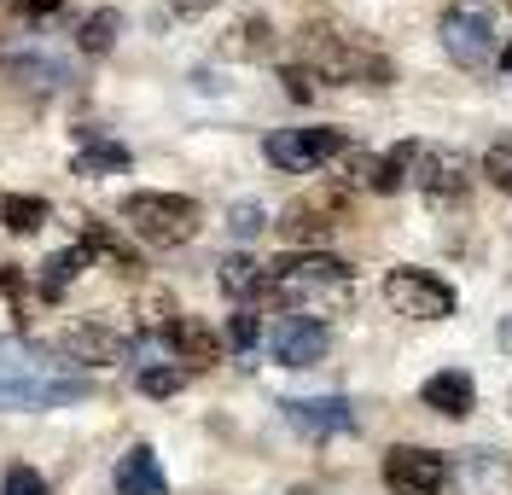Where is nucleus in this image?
Wrapping results in <instances>:
<instances>
[{
	"label": "nucleus",
	"instance_id": "nucleus-25",
	"mask_svg": "<svg viewBox=\"0 0 512 495\" xmlns=\"http://www.w3.org/2000/svg\"><path fill=\"white\" fill-rule=\"evenodd\" d=\"M117 30H123V18L105 6V12H94V18H82L76 47H82V53H111V47H117Z\"/></svg>",
	"mask_w": 512,
	"mask_h": 495
},
{
	"label": "nucleus",
	"instance_id": "nucleus-20",
	"mask_svg": "<svg viewBox=\"0 0 512 495\" xmlns=\"http://www.w3.org/2000/svg\"><path fill=\"white\" fill-rule=\"evenodd\" d=\"M88 263H94V257H88V245H82V239H76L70 251H53L47 263L35 268V297H47V303H59V297L70 292V280H76V274H82Z\"/></svg>",
	"mask_w": 512,
	"mask_h": 495
},
{
	"label": "nucleus",
	"instance_id": "nucleus-14",
	"mask_svg": "<svg viewBox=\"0 0 512 495\" xmlns=\"http://www.w3.org/2000/svg\"><path fill=\"white\" fill-rule=\"evenodd\" d=\"M286 420L303 431V437H315V443L355 426V414H350L344 396H297V402H286Z\"/></svg>",
	"mask_w": 512,
	"mask_h": 495
},
{
	"label": "nucleus",
	"instance_id": "nucleus-17",
	"mask_svg": "<svg viewBox=\"0 0 512 495\" xmlns=\"http://www.w3.org/2000/svg\"><path fill=\"white\" fill-rule=\"evenodd\" d=\"M419 140H402L396 152H384V158H367V152H355V175H361V187H373V193H396L402 181H408V169L419 164Z\"/></svg>",
	"mask_w": 512,
	"mask_h": 495
},
{
	"label": "nucleus",
	"instance_id": "nucleus-15",
	"mask_svg": "<svg viewBox=\"0 0 512 495\" xmlns=\"http://www.w3.org/2000/svg\"><path fill=\"white\" fill-rule=\"evenodd\" d=\"M163 344H169L175 362H192V367L222 362V338L204 327L198 315H169V321H163Z\"/></svg>",
	"mask_w": 512,
	"mask_h": 495
},
{
	"label": "nucleus",
	"instance_id": "nucleus-8",
	"mask_svg": "<svg viewBox=\"0 0 512 495\" xmlns=\"http://www.w3.org/2000/svg\"><path fill=\"white\" fill-rule=\"evenodd\" d=\"M437 35H443V53L460 70L495 65V30H489V18H483V12H472V6H454V12H443Z\"/></svg>",
	"mask_w": 512,
	"mask_h": 495
},
{
	"label": "nucleus",
	"instance_id": "nucleus-26",
	"mask_svg": "<svg viewBox=\"0 0 512 495\" xmlns=\"http://www.w3.org/2000/svg\"><path fill=\"white\" fill-rule=\"evenodd\" d=\"M134 385H140L146 396H175L181 385H187V367H175V362H146Z\"/></svg>",
	"mask_w": 512,
	"mask_h": 495
},
{
	"label": "nucleus",
	"instance_id": "nucleus-9",
	"mask_svg": "<svg viewBox=\"0 0 512 495\" xmlns=\"http://www.w3.org/2000/svg\"><path fill=\"white\" fill-rule=\"evenodd\" d=\"M338 216H344V198L338 193L297 198V204H286V216H280V239L286 245H303V251H320L332 239V228H338Z\"/></svg>",
	"mask_w": 512,
	"mask_h": 495
},
{
	"label": "nucleus",
	"instance_id": "nucleus-4",
	"mask_svg": "<svg viewBox=\"0 0 512 495\" xmlns=\"http://www.w3.org/2000/svg\"><path fill=\"white\" fill-rule=\"evenodd\" d=\"M123 222L146 245H187L192 233H198V204L187 193H128L123 198Z\"/></svg>",
	"mask_w": 512,
	"mask_h": 495
},
{
	"label": "nucleus",
	"instance_id": "nucleus-29",
	"mask_svg": "<svg viewBox=\"0 0 512 495\" xmlns=\"http://www.w3.org/2000/svg\"><path fill=\"white\" fill-rule=\"evenodd\" d=\"M262 228H268L262 204H233V210H227V233H233V239H256Z\"/></svg>",
	"mask_w": 512,
	"mask_h": 495
},
{
	"label": "nucleus",
	"instance_id": "nucleus-33",
	"mask_svg": "<svg viewBox=\"0 0 512 495\" xmlns=\"http://www.w3.org/2000/svg\"><path fill=\"white\" fill-rule=\"evenodd\" d=\"M0 292H6V297H24V274H18V268H0Z\"/></svg>",
	"mask_w": 512,
	"mask_h": 495
},
{
	"label": "nucleus",
	"instance_id": "nucleus-28",
	"mask_svg": "<svg viewBox=\"0 0 512 495\" xmlns=\"http://www.w3.org/2000/svg\"><path fill=\"white\" fill-rule=\"evenodd\" d=\"M483 175H489V187H501V193L512 198V140H501V146L483 152Z\"/></svg>",
	"mask_w": 512,
	"mask_h": 495
},
{
	"label": "nucleus",
	"instance_id": "nucleus-2",
	"mask_svg": "<svg viewBox=\"0 0 512 495\" xmlns=\"http://www.w3.org/2000/svg\"><path fill=\"white\" fill-rule=\"evenodd\" d=\"M262 297L297 303V315H326V309H350L355 297V274L350 263L326 257V251H291L280 263L262 268Z\"/></svg>",
	"mask_w": 512,
	"mask_h": 495
},
{
	"label": "nucleus",
	"instance_id": "nucleus-5",
	"mask_svg": "<svg viewBox=\"0 0 512 495\" xmlns=\"http://www.w3.org/2000/svg\"><path fill=\"white\" fill-rule=\"evenodd\" d=\"M384 297L396 315H414V321H448L454 315V286L425 274V268H390L384 274Z\"/></svg>",
	"mask_w": 512,
	"mask_h": 495
},
{
	"label": "nucleus",
	"instance_id": "nucleus-10",
	"mask_svg": "<svg viewBox=\"0 0 512 495\" xmlns=\"http://www.w3.org/2000/svg\"><path fill=\"white\" fill-rule=\"evenodd\" d=\"M419 193L431 198L437 210H454L472 198V164L460 152H419Z\"/></svg>",
	"mask_w": 512,
	"mask_h": 495
},
{
	"label": "nucleus",
	"instance_id": "nucleus-16",
	"mask_svg": "<svg viewBox=\"0 0 512 495\" xmlns=\"http://www.w3.org/2000/svg\"><path fill=\"white\" fill-rule=\"evenodd\" d=\"M419 402H425V408H437V414H448V420H460V414H472L478 385H472V373H466V367H443V373H431V379L419 385Z\"/></svg>",
	"mask_w": 512,
	"mask_h": 495
},
{
	"label": "nucleus",
	"instance_id": "nucleus-30",
	"mask_svg": "<svg viewBox=\"0 0 512 495\" xmlns=\"http://www.w3.org/2000/svg\"><path fill=\"white\" fill-rule=\"evenodd\" d=\"M256 309H245V303H239V309H233V315H227V344H233V350H239V356H245V350H251L256 344Z\"/></svg>",
	"mask_w": 512,
	"mask_h": 495
},
{
	"label": "nucleus",
	"instance_id": "nucleus-7",
	"mask_svg": "<svg viewBox=\"0 0 512 495\" xmlns=\"http://www.w3.org/2000/svg\"><path fill=\"white\" fill-rule=\"evenodd\" d=\"M384 490L390 495H443L448 490V455L396 443V449L384 455Z\"/></svg>",
	"mask_w": 512,
	"mask_h": 495
},
{
	"label": "nucleus",
	"instance_id": "nucleus-18",
	"mask_svg": "<svg viewBox=\"0 0 512 495\" xmlns=\"http://www.w3.org/2000/svg\"><path fill=\"white\" fill-rule=\"evenodd\" d=\"M0 70L18 82V88H30V94H53L70 82V70L59 59H47V53H0Z\"/></svg>",
	"mask_w": 512,
	"mask_h": 495
},
{
	"label": "nucleus",
	"instance_id": "nucleus-19",
	"mask_svg": "<svg viewBox=\"0 0 512 495\" xmlns=\"http://www.w3.org/2000/svg\"><path fill=\"white\" fill-rule=\"evenodd\" d=\"M117 495H169V478H163L158 455L146 443H134L123 461H117Z\"/></svg>",
	"mask_w": 512,
	"mask_h": 495
},
{
	"label": "nucleus",
	"instance_id": "nucleus-6",
	"mask_svg": "<svg viewBox=\"0 0 512 495\" xmlns=\"http://www.w3.org/2000/svg\"><path fill=\"white\" fill-rule=\"evenodd\" d=\"M344 146H350V140H344L338 129H274L268 140H262L268 164L286 169V175H309V169L332 164Z\"/></svg>",
	"mask_w": 512,
	"mask_h": 495
},
{
	"label": "nucleus",
	"instance_id": "nucleus-35",
	"mask_svg": "<svg viewBox=\"0 0 512 495\" xmlns=\"http://www.w3.org/2000/svg\"><path fill=\"white\" fill-rule=\"evenodd\" d=\"M501 70H512V47H507V53H501Z\"/></svg>",
	"mask_w": 512,
	"mask_h": 495
},
{
	"label": "nucleus",
	"instance_id": "nucleus-21",
	"mask_svg": "<svg viewBox=\"0 0 512 495\" xmlns=\"http://www.w3.org/2000/svg\"><path fill=\"white\" fill-rule=\"evenodd\" d=\"M82 245H88V257H105V263L123 268V274L140 268V251L128 245L123 233H111V222H99V216H82Z\"/></svg>",
	"mask_w": 512,
	"mask_h": 495
},
{
	"label": "nucleus",
	"instance_id": "nucleus-12",
	"mask_svg": "<svg viewBox=\"0 0 512 495\" xmlns=\"http://www.w3.org/2000/svg\"><path fill=\"white\" fill-rule=\"evenodd\" d=\"M448 484H460V495H512V461L495 449H466L448 466Z\"/></svg>",
	"mask_w": 512,
	"mask_h": 495
},
{
	"label": "nucleus",
	"instance_id": "nucleus-1",
	"mask_svg": "<svg viewBox=\"0 0 512 495\" xmlns=\"http://www.w3.org/2000/svg\"><path fill=\"white\" fill-rule=\"evenodd\" d=\"M82 396H88L82 367H70L30 338H0V414H41Z\"/></svg>",
	"mask_w": 512,
	"mask_h": 495
},
{
	"label": "nucleus",
	"instance_id": "nucleus-24",
	"mask_svg": "<svg viewBox=\"0 0 512 495\" xmlns=\"http://www.w3.org/2000/svg\"><path fill=\"white\" fill-rule=\"evenodd\" d=\"M47 216H53V204H47V198H35V193L0 198V222H6L12 233H41V228H47Z\"/></svg>",
	"mask_w": 512,
	"mask_h": 495
},
{
	"label": "nucleus",
	"instance_id": "nucleus-34",
	"mask_svg": "<svg viewBox=\"0 0 512 495\" xmlns=\"http://www.w3.org/2000/svg\"><path fill=\"white\" fill-rule=\"evenodd\" d=\"M12 6H18V12H30V18H47V12L64 6V0H12Z\"/></svg>",
	"mask_w": 512,
	"mask_h": 495
},
{
	"label": "nucleus",
	"instance_id": "nucleus-11",
	"mask_svg": "<svg viewBox=\"0 0 512 495\" xmlns=\"http://www.w3.org/2000/svg\"><path fill=\"white\" fill-rule=\"evenodd\" d=\"M53 356H64L70 367H117L128 356V338L111 327H94V321H82V327H64L53 338Z\"/></svg>",
	"mask_w": 512,
	"mask_h": 495
},
{
	"label": "nucleus",
	"instance_id": "nucleus-3",
	"mask_svg": "<svg viewBox=\"0 0 512 495\" xmlns=\"http://www.w3.org/2000/svg\"><path fill=\"white\" fill-rule=\"evenodd\" d=\"M303 59L320 82H355V88H390L396 82V65L379 47L355 30H338V24H309L303 30Z\"/></svg>",
	"mask_w": 512,
	"mask_h": 495
},
{
	"label": "nucleus",
	"instance_id": "nucleus-31",
	"mask_svg": "<svg viewBox=\"0 0 512 495\" xmlns=\"http://www.w3.org/2000/svg\"><path fill=\"white\" fill-rule=\"evenodd\" d=\"M280 82H286V94L297 99V105H309V99L320 94V76L309 65H286V70H280Z\"/></svg>",
	"mask_w": 512,
	"mask_h": 495
},
{
	"label": "nucleus",
	"instance_id": "nucleus-22",
	"mask_svg": "<svg viewBox=\"0 0 512 495\" xmlns=\"http://www.w3.org/2000/svg\"><path fill=\"white\" fill-rule=\"evenodd\" d=\"M117 169H128L123 140H105L99 129L82 134V146H76V175H117Z\"/></svg>",
	"mask_w": 512,
	"mask_h": 495
},
{
	"label": "nucleus",
	"instance_id": "nucleus-13",
	"mask_svg": "<svg viewBox=\"0 0 512 495\" xmlns=\"http://www.w3.org/2000/svg\"><path fill=\"white\" fill-rule=\"evenodd\" d=\"M326 321H315V315H286L280 327H274V362L286 367H315L320 356H326Z\"/></svg>",
	"mask_w": 512,
	"mask_h": 495
},
{
	"label": "nucleus",
	"instance_id": "nucleus-23",
	"mask_svg": "<svg viewBox=\"0 0 512 495\" xmlns=\"http://www.w3.org/2000/svg\"><path fill=\"white\" fill-rule=\"evenodd\" d=\"M216 280H222V292L233 297V303H251V297H262V263H251L245 251L222 257V263H216Z\"/></svg>",
	"mask_w": 512,
	"mask_h": 495
},
{
	"label": "nucleus",
	"instance_id": "nucleus-27",
	"mask_svg": "<svg viewBox=\"0 0 512 495\" xmlns=\"http://www.w3.org/2000/svg\"><path fill=\"white\" fill-rule=\"evenodd\" d=\"M227 53H245V59H262V53H274V30L262 24V18H245L233 41H227Z\"/></svg>",
	"mask_w": 512,
	"mask_h": 495
},
{
	"label": "nucleus",
	"instance_id": "nucleus-32",
	"mask_svg": "<svg viewBox=\"0 0 512 495\" xmlns=\"http://www.w3.org/2000/svg\"><path fill=\"white\" fill-rule=\"evenodd\" d=\"M0 495H47V478H41L35 466H12L6 484H0Z\"/></svg>",
	"mask_w": 512,
	"mask_h": 495
}]
</instances>
